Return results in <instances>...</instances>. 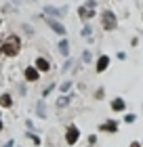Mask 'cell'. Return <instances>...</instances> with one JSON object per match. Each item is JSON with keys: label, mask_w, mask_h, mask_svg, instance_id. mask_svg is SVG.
<instances>
[{"label": "cell", "mask_w": 143, "mask_h": 147, "mask_svg": "<svg viewBox=\"0 0 143 147\" xmlns=\"http://www.w3.org/2000/svg\"><path fill=\"white\" fill-rule=\"evenodd\" d=\"M19 46H21L19 38L17 36H11V38H6V42L2 44V53L6 57H13V55H17V53H19Z\"/></svg>", "instance_id": "cell-1"}, {"label": "cell", "mask_w": 143, "mask_h": 147, "mask_svg": "<svg viewBox=\"0 0 143 147\" xmlns=\"http://www.w3.org/2000/svg\"><path fill=\"white\" fill-rule=\"evenodd\" d=\"M93 9H95V2L91 0V2H86L84 6H80V9H78V15L82 17V19H91V17L95 15V13H93Z\"/></svg>", "instance_id": "cell-2"}, {"label": "cell", "mask_w": 143, "mask_h": 147, "mask_svg": "<svg viewBox=\"0 0 143 147\" xmlns=\"http://www.w3.org/2000/svg\"><path fill=\"white\" fill-rule=\"evenodd\" d=\"M101 19H103V28L105 30H114L116 28V15L110 11H105L103 15H101Z\"/></svg>", "instance_id": "cell-3"}, {"label": "cell", "mask_w": 143, "mask_h": 147, "mask_svg": "<svg viewBox=\"0 0 143 147\" xmlns=\"http://www.w3.org/2000/svg\"><path fill=\"white\" fill-rule=\"evenodd\" d=\"M78 135H80V132H78V128H76V126H67V135H65V141H67V145H74V143H76L78 141Z\"/></svg>", "instance_id": "cell-4"}, {"label": "cell", "mask_w": 143, "mask_h": 147, "mask_svg": "<svg viewBox=\"0 0 143 147\" xmlns=\"http://www.w3.org/2000/svg\"><path fill=\"white\" fill-rule=\"evenodd\" d=\"M46 23H49V28L55 32V34H59V36H63L65 34V28L61 25L59 21H55V19H46Z\"/></svg>", "instance_id": "cell-5"}, {"label": "cell", "mask_w": 143, "mask_h": 147, "mask_svg": "<svg viewBox=\"0 0 143 147\" xmlns=\"http://www.w3.org/2000/svg\"><path fill=\"white\" fill-rule=\"evenodd\" d=\"M99 130H110V132H116V130H118V122H112V120H110V122H103V124L99 126Z\"/></svg>", "instance_id": "cell-6"}, {"label": "cell", "mask_w": 143, "mask_h": 147, "mask_svg": "<svg viewBox=\"0 0 143 147\" xmlns=\"http://www.w3.org/2000/svg\"><path fill=\"white\" fill-rule=\"evenodd\" d=\"M36 67H38L40 71H49V67H51V65H49V61H46V59L38 57V59H36Z\"/></svg>", "instance_id": "cell-7"}, {"label": "cell", "mask_w": 143, "mask_h": 147, "mask_svg": "<svg viewBox=\"0 0 143 147\" xmlns=\"http://www.w3.org/2000/svg\"><path fill=\"white\" fill-rule=\"evenodd\" d=\"M25 78H28L30 82H36V80H38V69L28 67V69H25Z\"/></svg>", "instance_id": "cell-8"}, {"label": "cell", "mask_w": 143, "mask_h": 147, "mask_svg": "<svg viewBox=\"0 0 143 147\" xmlns=\"http://www.w3.org/2000/svg\"><path fill=\"white\" fill-rule=\"evenodd\" d=\"M112 109H114V111H122V109H124V101H122V99L112 101Z\"/></svg>", "instance_id": "cell-9"}, {"label": "cell", "mask_w": 143, "mask_h": 147, "mask_svg": "<svg viewBox=\"0 0 143 147\" xmlns=\"http://www.w3.org/2000/svg\"><path fill=\"white\" fill-rule=\"evenodd\" d=\"M107 63H110V57H101V59H99V63H97V69H99V71H103V69L107 67Z\"/></svg>", "instance_id": "cell-10"}, {"label": "cell", "mask_w": 143, "mask_h": 147, "mask_svg": "<svg viewBox=\"0 0 143 147\" xmlns=\"http://www.w3.org/2000/svg\"><path fill=\"white\" fill-rule=\"evenodd\" d=\"M0 105H2V107H11V105H13V99H11L9 95H2V97H0Z\"/></svg>", "instance_id": "cell-11"}, {"label": "cell", "mask_w": 143, "mask_h": 147, "mask_svg": "<svg viewBox=\"0 0 143 147\" xmlns=\"http://www.w3.org/2000/svg\"><path fill=\"white\" fill-rule=\"evenodd\" d=\"M59 51L63 53V55H67V53H70V44H67V40H61V44H59Z\"/></svg>", "instance_id": "cell-12"}, {"label": "cell", "mask_w": 143, "mask_h": 147, "mask_svg": "<svg viewBox=\"0 0 143 147\" xmlns=\"http://www.w3.org/2000/svg\"><path fill=\"white\" fill-rule=\"evenodd\" d=\"M44 11H46V15H57V17L61 15V13H63V9H61V11H59V9H53V6H46V9H44Z\"/></svg>", "instance_id": "cell-13"}, {"label": "cell", "mask_w": 143, "mask_h": 147, "mask_svg": "<svg viewBox=\"0 0 143 147\" xmlns=\"http://www.w3.org/2000/svg\"><path fill=\"white\" fill-rule=\"evenodd\" d=\"M38 116H40V118H44V116H46V109H44V101H40V103H38Z\"/></svg>", "instance_id": "cell-14"}, {"label": "cell", "mask_w": 143, "mask_h": 147, "mask_svg": "<svg viewBox=\"0 0 143 147\" xmlns=\"http://www.w3.org/2000/svg\"><path fill=\"white\" fill-rule=\"evenodd\" d=\"M70 86H72V82H63V84H61V90H63V92H65L67 88H70Z\"/></svg>", "instance_id": "cell-15"}, {"label": "cell", "mask_w": 143, "mask_h": 147, "mask_svg": "<svg viewBox=\"0 0 143 147\" xmlns=\"http://www.w3.org/2000/svg\"><path fill=\"white\" fill-rule=\"evenodd\" d=\"M67 101H70V97H63V99H61V101H59V107H63V105H65Z\"/></svg>", "instance_id": "cell-16"}, {"label": "cell", "mask_w": 143, "mask_h": 147, "mask_svg": "<svg viewBox=\"0 0 143 147\" xmlns=\"http://www.w3.org/2000/svg\"><path fill=\"white\" fill-rule=\"evenodd\" d=\"M82 36H91V28H88V25H86V28L82 30Z\"/></svg>", "instance_id": "cell-17"}, {"label": "cell", "mask_w": 143, "mask_h": 147, "mask_svg": "<svg viewBox=\"0 0 143 147\" xmlns=\"http://www.w3.org/2000/svg\"><path fill=\"white\" fill-rule=\"evenodd\" d=\"M82 59H84V61H91V53H88V51H86V53H84V55H82Z\"/></svg>", "instance_id": "cell-18"}, {"label": "cell", "mask_w": 143, "mask_h": 147, "mask_svg": "<svg viewBox=\"0 0 143 147\" xmlns=\"http://www.w3.org/2000/svg\"><path fill=\"white\" fill-rule=\"evenodd\" d=\"M13 145H15V143H13V141H9V143H6L4 147H13Z\"/></svg>", "instance_id": "cell-19"}, {"label": "cell", "mask_w": 143, "mask_h": 147, "mask_svg": "<svg viewBox=\"0 0 143 147\" xmlns=\"http://www.w3.org/2000/svg\"><path fill=\"white\" fill-rule=\"evenodd\" d=\"M131 147H141V143H131Z\"/></svg>", "instance_id": "cell-20"}, {"label": "cell", "mask_w": 143, "mask_h": 147, "mask_svg": "<svg viewBox=\"0 0 143 147\" xmlns=\"http://www.w3.org/2000/svg\"><path fill=\"white\" fill-rule=\"evenodd\" d=\"M13 2H17V4H19V2H21V0H13Z\"/></svg>", "instance_id": "cell-21"}, {"label": "cell", "mask_w": 143, "mask_h": 147, "mask_svg": "<svg viewBox=\"0 0 143 147\" xmlns=\"http://www.w3.org/2000/svg\"><path fill=\"white\" fill-rule=\"evenodd\" d=\"M0 128H2V122H0Z\"/></svg>", "instance_id": "cell-22"}]
</instances>
